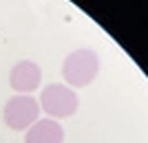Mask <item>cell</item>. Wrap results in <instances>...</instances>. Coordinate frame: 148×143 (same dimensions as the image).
Segmentation results:
<instances>
[{
    "mask_svg": "<svg viewBox=\"0 0 148 143\" xmlns=\"http://www.w3.org/2000/svg\"><path fill=\"white\" fill-rule=\"evenodd\" d=\"M64 141V128L56 119H38L27 130L25 143H62Z\"/></svg>",
    "mask_w": 148,
    "mask_h": 143,
    "instance_id": "cell-5",
    "label": "cell"
},
{
    "mask_svg": "<svg viewBox=\"0 0 148 143\" xmlns=\"http://www.w3.org/2000/svg\"><path fill=\"white\" fill-rule=\"evenodd\" d=\"M40 106L51 117L66 119L71 115H75L80 101H77V95L71 86H66V84H49V86H44L42 95H40Z\"/></svg>",
    "mask_w": 148,
    "mask_h": 143,
    "instance_id": "cell-2",
    "label": "cell"
},
{
    "mask_svg": "<svg viewBox=\"0 0 148 143\" xmlns=\"http://www.w3.org/2000/svg\"><path fill=\"white\" fill-rule=\"evenodd\" d=\"M99 73V57L93 49H75L62 64V75L66 86H88Z\"/></svg>",
    "mask_w": 148,
    "mask_h": 143,
    "instance_id": "cell-1",
    "label": "cell"
},
{
    "mask_svg": "<svg viewBox=\"0 0 148 143\" xmlns=\"http://www.w3.org/2000/svg\"><path fill=\"white\" fill-rule=\"evenodd\" d=\"M40 101L31 95H16L5 104L2 119L11 130H27L38 121Z\"/></svg>",
    "mask_w": 148,
    "mask_h": 143,
    "instance_id": "cell-3",
    "label": "cell"
},
{
    "mask_svg": "<svg viewBox=\"0 0 148 143\" xmlns=\"http://www.w3.org/2000/svg\"><path fill=\"white\" fill-rule=\"evenodd\" d=\"M42 81V70L31 60H20L9 73V84L20 95H31Z\"/></svg>",
    "mask_w": 148,
    "mask_h": 143,
    "instance_id": "cell-4",
    "label": "cell"
}]
</instances>
